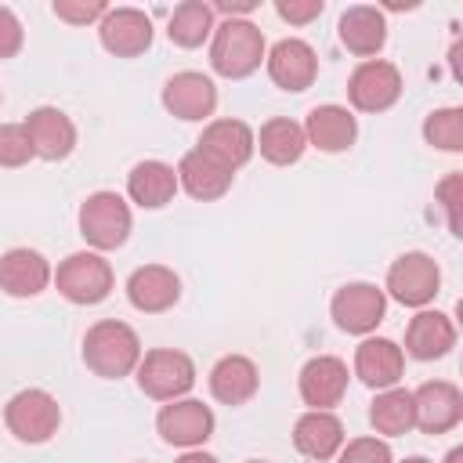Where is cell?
<instances>
[{
  "instance_id": "obj_13",
  "label": "cell",
  "mask_w": 463,
  "mask_h": 463,
  "mask_svg": "<svg viewBox=\"0 0 463 463\" xmlns=\"http://www.w3.org/2000/svg\"><path fill=\"white\" fill-rule=\"evenodd\" d=\"M264 61H268L271 83L282 87V90H293V94L297 90H307L315 83V76H318V54H315V47L304 43V40H297V36L279 40L264 54Z\"/></svg>"
},
{
  "instance_id": "obj_9",
  "label": "cell",
  "mask_w": 463,
  "mask_h": 463,
  "mask_svg": "<svg viewBox=\"0 0 463 463\" xmlns=\"http://www.w3.org/2000/svg\"><path fill=\"white\" fill-rule=\"evenodd\" d=\"M347 98L358 112H387L402 98V72L394 61L369 58L347 80Z\"/></svg>"
},
{
  "instance_id": "obj_27",
  "label": "cell",
  "mask_w": 463,
  "mask_h": 463,
  "mask_svg": "<svg viewBox=\"0 0 463 463\" xmlns=\"http://www.w3.org/2000/svg\"><path fill=\"white\" fill-rule=\"evenodd\" d=\"M127 195L141 210H159L177 195V170L163 159H145L127 174Z\"/></svg>"
},
{
  "instance_id": "obj_23",
  "label": "cell",
  "mask_w": 463,
  "mask_h": 463,
  "mask_svg": "<svg viewBox=\"0 0 463 463\" xmlns=\"http://www.w3.org/2000/svg\"><path fill=\"white\" fill-rule=\"evenodd\" d=\"M304 137L318 152H347L358 137V123L344 105H315L304 119Z\"/></svg>"
},
{
  "instance_id": "obj_29",
  "label": "cell",
  "mask_w": 463,
  "mask_h": 463,
  "mask_svg": "<svg viewBox=\"0 0 463 463\" xmlns=\"http://www.w3.org/2000/svg\"><path fill=\"white\" fill-rule=\"evenodd\" d=\"M217 22H213V7L203 4V0H184L174 7L170 22H166V36L170 43L192 51V47H203L210 36H213Z\"/></svg>"
},
{
  "instance_id": "obj_20",
  "label": "cell",
  "mask_w": 463,
  "mask_h": 463,
  "mask_svg": "<svg viewBox=\"0 0 463 463\" xmlns=\"http://www.w3.org/2000/svg\"><path fill=\"white\" fill-rule=\"evenodd\" d=\"M452 347H456V326H452L449 315L430 311V307H420V311L409 318V329H405V354H412V358H420V362H434V358H445Z\"/></svg>"
},
{
  "instance_id": "obj_21",
  "label": "cell",
  "mask_w": 463,
  "mask_h": 463,
  "mask_svg": "<svg viewBox=\"0 0 463 463\" xmlns=\"http://www.w3.org/2000/svg\"><path fill=\"white\" fill-rule=\"evenodd\" d=\"M51 279L54 275H51L47 257L29 246H14L0 257V289L7 297H36L47 289Z\"/></svg>"
},
{
  "instance_id": "obj_18",
  "label": "cell",
  "mask_w": 463,
  "mask_h": 463,
  "mask_svg": "<svg viewBox=\"0 0 463 463\" xmlns=\"http://www.w3.org/2000/svg\"><path fill=\"white\" fill-rule=\"evenodd\" d=\"M402 373H405V354H402V347L394 340L369 336V340L358 344V351H354V376L365 387H373V391L398 387Z\"/></svg>"
},
{
  "instance_id": "obj_19",
  "label": "cell",
  "mask_w": 463,
  "mask_h": 463,
  "mask_svg": "<svg viewBox=\"0 0 463 463\" xmlns=\"http://www.w3.org/2000/svg\"><path fill=\"white\" fill-rule=\"evenodd\" d=\"M177 297H181V279L166 264H145L127 279V300L145 315L170 311Z\"/></svg>"
},
{
  "instance_id": "obj_14",
  "label": "cell",
  "mask_w": 463,
  "mask_h": 463,
  "mask_svg": "<svg viewBox=\"0 0 463 463\" xmlns=\"http://www.w3.org/2000/svg\"><path fill=\"white\" fill-rule=\"evenodd\" d=\"M163 109L177 119H188V123L206 119L217 109V87L203 72H192V69L174 72L163 87Z\"/></svg>"
},
{
  "instance_id": "obj_34",
  "label": "cell",
  "mask_w": 463,
  "mask_h": 463,
  "mask_svg": "<svg viewBox=\"0 0 463 463\" xmlns=\"http://www.w3.org/2000/svg\"><path fill=\"white\" fill-rule=\"evenodd\" d=\"M109 11L105 0H54V14L69 25H90V22H101Z\"/></svg>"
},
{
  "instance_id": "obj_10",
  "label": "cell",
  "mask_w": 463,
  "mask_h": 463,
  "mask_svg": "<svg viewBox=\"0 0 463 463\" xmlns=\"http://www.w3.org/2000/svg\"><path fill=\"white\" fill-rule=\"evenodd\" d=\"M412 427L423 434H445L463 420V391L449 380H427L412 391Z\"/></svg>"
},
{
  "instance_id": "obj_16",
  "label": "cell",
  "mask_w": 463,
  "mask_h": 463,
  "mask_svg": "<svg viewBox=\"0 0 463 463\" xmlns=\"http://www.w3.org/2000/svg\"><path fill=\"white\" fill-rule=\"evenodd\" d=\"M297 387H300L304 405L333 409L347 394V365L336 354H315V358L304 362V369L297 376Z\"/></svg>"
},
{
  "instance_id": "obj_22",
  "label": "cell",
  "mask_w": 463,
  "mask_h": 463,
  "mask_svg": "<svg viewBox=\"0 0 463 463\" xmlns=\"http://www.w3.org/2000/svg\"><path fill=\"white\" fill-rule=\"evenodd\" d=\"M293 445L307 459H333L344 445V423L333 409H307L293 423Z\"/></svg>"
},
{
  "instance_id": "obj_36",
  "label": "cell",
  "mask_w": 463,
  "mask_h": 463,
  "mask_svg": "<svg viewBox=\"0 0 463 463\" xmlns=\"http://www.w3.org/2000/svg\"><path fill=\"white\" fill-rule=\"evenodd\" d=\"M326 11L322 0H275V14L289 25H307Z\"/></svg>"
},
{
  "instance_id": "obj_33",
  "label": "cell",
  "mask_w": 463,
  "mask_h": 463,
  "mask_svg": "<svg viewBox=\"0 0 463 463\" xmlns=\"http://www.w3.org/2000/svg\"><path fill=\"white\" fill-rule=\"evenodd\" d=\"M336 463H394V459H391V445L373 434V438L344 441L336 452Z\"/></svg>"
},
{
  "instance_id": "obj_40",
  "label": "cell",
  "mask_w": 463,
  "mask_h": 463,
  "mask_svg": "<svg viewBox=\"0 0 463 463\" xmlns=\"http://www.w3.org/2000/svg\"><path fill=\"white\" fill-rule=\"evenodd\" d=\"M445 463H463V449H452V452L445 456Z\"/></svg>"
},
{
  "instance_id": "obj_39",
  "label": "cell",
  "mask_w": 463,
  "mask_h": 463,
  "mask_svg": "<svg viewBox=\"0 0 463 463\" xmlns=\"http://www.w3.org/2000/svg\"><path fill=\"white\" fill-rule=\"evenodd\" d=\"M174 463H217V456H210V452H199V449H188L181 459H174Z\"/></svg>"
},
{
  "instance_id": "obj_6",
  "label": "cell",
  "mask_w": 463,
  "mask_h": 463,
  "mask_svg": "<svg viewBox=\"0 0 463 463\" xmlns=\"http://www.w3.org/2000/svg\"><path fill=\"white\" fill-rule=\"evenodd\" d=\"M4 423L7 430L25 441V445H40L47 441L51 434H58V423H61V409H58V398L40 391V387H29V391H18L7 405H4Z\"/></svg>"
},
{
  "instance_id": "obj_41",
  "label": "cell",
  "mask_w": 463,
  "mask_h": 463,
  "mask_svg": "<svg viewBox=\"0 0 463 463\" xmlns=\"http://www.w3.org/2000/svg\"><path fill=\"white\" fill-rule=\"evenodd\" d=\"M405 463H430V459H423V456H409Z\"/></svg>"
},
{
  "instance_id": "obj_1",
  "label": "cell",
  "mask_w": 463,
  "mask_h": 463,
  "mask_svg": "<svg viewBox=\"0 0 463 463\" xmlns=\"http://www.w3.org/2000/svg\"><path fill=\"white\" fill-rule=\"evenodd\" d=\"M83 362L101 380H123L141 362V340L127 322H94L83 336Z\"/></svg>"
},
{
  "instance_id": "obj_32",
  "label": "cell",
  "mask_w": 463,
  "mask_h": 463,
  "mask_svg": "<svg viewBox=\"0 0 463 463\" xmlns=\"http://www.w3.org/2000/svg\"><path fill=\"white\" fill-rule=\"evenodd\" d=\"M33 159V145L25 134V123H0V166L14 170Z\"/></svg>"
},
{
  "instance_id": "obj_26",
  "label": "cell",
  "mask_w": 463,
  "mask_h": 463,
  "mask_svg": "<svg viewBox=\"0 0 463 463\" xmlns=\"http://www.w3.org/2000/svg\"><path fill=\"white\" fill-rule=\"evenodd\" d=\"M260 387V373L246 354H224L210 369V394L221 405H246Z\"/></svg>"
},
{
  "instance_id": "obj_12",
  "label": "cell",
  "mask_w": 463,
  "mask_h": 463,
  "mask_svg": "<svg viewBox=\"0 0 463 463\" xmlns=\"http://www.w3.org/2000/svg\"><path fill=\"white\" fill-rule=\"evenodd\" d=\"M101 47L116 58H137L152 47V18L137 7H109L98 22Z\"/></svg>"
},
{
  "instance_id": "obj_38",
  "label": "cell",
  "mask_w": 463,
  "mask_h": 463,
  "mask_svg": "<svg viewBox=\"0 0 463 463\" xmlns=\"http://www.w3.org/2000/svg\"><path fill=\"white\" fill-rule=\"evenodd\" d=\"M213 11H221V14H228V18H235V14H246V11H253L257 7V0H217V4H210Z\"/></svg>"
},
{
  "instance_id": "obj_4",
  "label": "cell",
  "mask_w": 463,
  "mask_h": 463,
  "mask_svg": "<svg viewBox=\"0 0 463 463\" xmlns=\"http://www.w3.org/2000/svg\"><path fill=\"white\" fill-rule=\"evenodd\" d=\"M54 286L65 300L72 304H101L112 286H116V275H112V264L94 253V250H80V253H69L58 271H54Z\"/></svg>"
},
{
  "instance_id": "obj_11",
  "label": "cell",
  "mask_w": 463,
  "mask_h": 463,
  "mask_svg": "<svg viewBox=\"0 0 463 463\" xmlns=\"http://www.w3.org/2000/svg\"><path fill=\"white\" fill-rule=\"evenodd\" d=\"M156 430H159V438L166 445L199 449L213 434V412H210V405H203L195 398H177V402H170V405L159 409Z\"/></svg>"
},
{
  "instance_id": "obj_28",
  "label": "cell",
  "mask_w": 463,
  "mask_h": 463,
  "mask_svg": "<svg viewBox=\"0 0 463 463\" xmlns=\"http://www.w3.org/2000/svg\"><path fill=\"white\" fill-rule=\"evenodd\" d=\"M253 148H260V156L271 163V166H289L304 156L307 148V137H304V127L297 119H286V116H275L260 127V134H253Z\"/></svg>"
},
{
  "instance_id": "obj_5",
  "label": "cell",
  "mask_w": 463,
  "mask_h": 463,
  "mask_svg": "<svg viewBox=\"0 0 463 463\" xmlns=\"http://www.w3.org/2000/svg\"><path fill=\"white\" fill-rule=\"evenodd\" d=\"M134 228V217H130V206L123 195L116 192H94L83 199L80 206V235L94 246V250H116L127 242Z\"/></svg>"
},
{
  "instance_id": "obj_2",
  "label": "cell",
  "mask_w": 463,
  "mask_h": 463,
  "mask_svg": "<svg viewBox=\"0 0 463 463\" xmlns=\"http://www.w3.org/2000/svg\"><path fill=\"white\" fill-rule=\"evenodd\" d=\"M264 33L246 18H224L210 40V65L224 80H246L264 61Z\"/></svg>"
},
{
  "instance_id": "obj_15",
  "label": "cell",
  "mask_w": 463,
  "mask_h": 463,
  "mask_svg": "<svg viewBox=\"0 0 463 463\" xmlns=\"http://www.w3.org/2000/svg\"><path fill=\"white\" fill-rule=\"evenodd\" d=\"M195 148H199L203 156H210L213 163H221L224 170L235 174V170L246 166L250 156H253V130H250L242 119H213V123L203 127Z\"/></svg>"
},
{
  "instance_id": "obj_30",
  "label": "cell",
  "mask_w": 463,
  "mask_h": 463,
  "mask_svg": "<svg viewBox=\"0 0 463 463\" xmlns=\"http://www.w3.org/2000/svg\"><path fill=\"white\" fill-rule=\"evenodd\" d=\"M369 423L376 434L383 438H398V434H409L412 430V391L405 387H387L376 394L373 409H369Z\"/></svg>"
},
{
  "instance_id": "obj_17",
  "label": "cell",
  "mask_w": 463,
  "mask_h": 463,
  "mask_svg": "<svg viewBox=\"0 0 463 463\" xmlns=\"http://www.w3.org/2000/svg\"><path fill=\"white\" fill-rule=\"evenodd\" d=\"M25 134H29V145H33V156L40 159H65L72 148H76V127L72 119L54 109V105H40L25 116Z\"/></svg>"
},
{
  "instance_id": "obj_3",
  "label": "cell",
  "mask_w": 463,
  "mask_h": 463,
  "mask_svg": "<svg viewBox=\"0 0 463 463\" xmlns=\"http://www.w3.org/2000/svg\"><path fill=\"white\" fill-rule=\"evenodd\" d=\"M134 373H137V387L156 402H177L195 387V362L177 347L145 351Z\"/></svg>"
},
{
  "instance_id": "obj_42",
  "label": "cell",
  "mask_w": 463,
  "mask_h": 463,
  "mask_svg": "<svg viewBox=\"0 0 463 463\" xmlns=\"http://www.w3.org/2000/svg\"><path fill=\"white\" fill-rule=\"evenodd\" d=\"M250 463H268V459H250Z\"/></svg>"
},
{
  "instance_id": "obj_31",
  "label": "cell",
  "mask_w": 463,
  "mask_h": 463,
  "mask_svg": "<svg viewBox=\"0 0 463 463\" xmlns=\"http://www.w3.org/2000/svg\"><path fill=\"white\" fill-rule=\"evenodd\" d=\"M423 137L441 152H463V109L459 105L434 109L423 119Z\"/></svg>"
},
{
  "instance_id": "obj_8",
  "label": "cell",
  "mask_w": 463,
  "mask_h": 463,
  "mask_svg": "<svg viewBox=\"0 0 463 463\" xmlns=\"http://www.w3.org/2000/svg\"><path fill=\"white\" fill-rule=\"evenodd\" d=\"M333 322L351 333V336H365L373 333L380 322H383V311H387V293L373 282H347L333 293Z\"/></svg>"
},
{
  "instance_id": "obj_25",
  "label": "cell",
  "mask_w": 463,
  "mask_h": 463,
  "mask_svg": "<svg viewBox=\"0 0 463 463\" xmlns=\"http://www.w3.org/2000/svg\"><path fill=\"white\" fill-rule=\"evenodd\" d=\"M232 170H224L221 163H213L210 156H203L199 148L184 152L177 163V188H184L192 199L199 203H213L232 188Z\"/></svg>"
},
{
  "instance_id": "obj_7",
  "label": "cell",
  "mask_w": 463,
  "mask_h": 463,
  "mask_svg": "<svg viewBox=\"0 0 463 463\" xmlns=\"http://www.w3.org/2000/svg\"><path fill=\"white\" fill-rule=\"evenodd\" d=\"M441 289V268L430 253H402L387 268V293L405 307H427Z\"/></svg>"
},
{
  "instance_id": "obj_37",
  "label": "cell",
  "mask_w": 463,
  "mask_h": 463,
  "mask_svg": "<svg viewBox=\"0 0 463 463\" xmlns=\"http://www.w3.org/2000/svg\"><path fill=\"white\" fill-rule=\"evenodd\" d=\"M22 40H25L22 22L14 18L11 7L0 4V58H14V54L22 51Z\"/></svg>"
},
{
  "instance_id": "obj_35",
  "label": "cell",
  "mask_w": 463,
  "mask_h": 463,
  "mask_svg": "<svg viewBox=\"0 0 463 463\" xmlns=\"http://www.w3.org/2000/svg\"><path fill=\"white\" fill-rule=\"evenodd\" d=\"M459 192H463V174H449L434 188V195H438V203H441V210L449 217V232L452 235H463V224H459Z\"/></svg>"
},
{
  "instance_id": "obj_24",
  "label": "cell",
  "mask_w": 463,
  "mask_h": 463,
  "mask_svg": "<svg viewBox=\"0 0 463 463\" xmlns=\"http://www.w3.org/2000/svg\"><path fill=\"white\" fill-rule=\"evenodd\" d=\"M340 43L351 51V54H358V58H373V54H380V47L387 43V22H383V11H376V7H369V4H354V7H347L344 14H340Z\"/></svg>"
}]
</instances>
